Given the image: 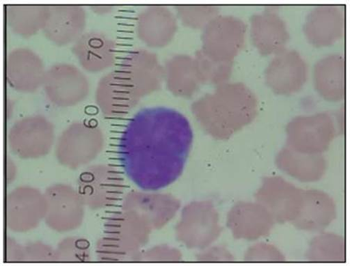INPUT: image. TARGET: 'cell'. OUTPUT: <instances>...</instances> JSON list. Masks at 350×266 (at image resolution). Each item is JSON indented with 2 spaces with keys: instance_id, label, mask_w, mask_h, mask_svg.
Returning <instances> with one entry per match:
<instances>
[{
  "instance_id": "6da1fadb",
  "label": "cell",
  "mask_w": 350,
  "mask_h": 266,
  "mask_svg": "<svg viewBox=\"0 0 350 266\" xmlns=\"http://www.w3.org/2000/svg\"><path fill=\"white\" fill-rule=\"evenodd\" d=\"M193 139L187 119L164 107L140 110L128 122L118 157L128 177L146 191H158L182 174Z\"/></svg>"
},
{
  "instance_id": "7a4b0ae2",
  "label": "cell",
  "mask_w": 350,
  "mask_h": 266,
  "mask_svg": "<svg viewBox=\"0 0 350 266\" xmlns=\"http://www.w3.org/2000/svg\"><path fill=\"white\" fill-rule=\"evenodd\" d=\"M42 86L53 103L63 106L80 102L89 90L85 74L76 66L65 63L55 64L46 71Z\"/></svg>"
},
{
  "instance_id": "3957f363",
  "label": "cell",
  "mask_w": 350,
  "mask_h": 266,
  "mask_svg": "<svg viewBox=\"0 0 350 266\" xmlns=\"http://www.w3.org/2000/svg\"><path fill=\"white\" fill-rule=\"evenodd\" d=\"M7 79L14 89L32 92L43 85L46 71L42 60L29 49H13L7 57Z\"/></svg>"
},
{
  "instance_id": "277c9868",
  "label": "cell",
  "mask_w": 350,
  "mask_h": 266,
  "mask_svg": "<svg viewBox=\"0 0 350 266\" xmlns=\"http://www.w3.org/2000/svg\"><path fill=\"white\" fill-rule=\"evenodd\" d=\"M85 23L86 12L81 6H48L43 30L53 42L67 45L75 42L83 34Z\"/></svg>"
},
{
  "instance_id": "5b68a950",
  "label": "cell",
  "mask_w": 350,
  "mask_h": 266,
  "mask_svg": "<svg viewBox=\"0 0 350 266\" xmlns=\"http://www.w3.org/2000/svg\"><path fill=\"white\" fill-rule=\"evenodd\" d=\"M7 20L10 28L16 34L30 36L44 28L48 6L10 5L7 8Z\"/></svg>"
}]
</instances>
